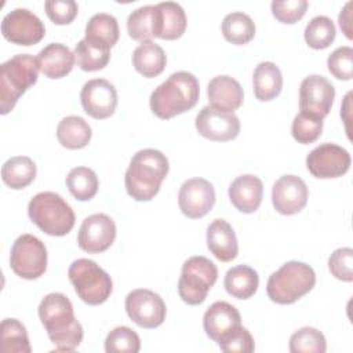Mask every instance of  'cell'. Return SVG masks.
Listing matches in <instances>:
<instances>
[{
	"instance_id": "obj_1",
	"label": "cell",
	"mask_w": 353,
	"mask_h": 353,
	"mask_svg": "<svg viewBox=\"0 0 353 353\" xmlns=\"http://www.w3.org/2000/svg\"><path fill=\"white\" fill-rule=\"evenodd\" d=\"M39 317L57 352H72L81 343L83 327L76 320L73 305L66 295H46L39 305Z\"/></svg>"
},
{
	"instance_id": "obj_2",
	"label": "cell",
	"mask_w": 353,
	"mask_h": 353,
	"mask_svg": "<svg viewBox=\"0 0 353 353\" xmlns=\"http://www.w3.org/2000/svg\"><path fill=\"white\" fill-rule=\"evenodd\" d=\"M168 168V160L160 150L142 149L137 152L124 176L127 193L137 201L152 200L159 193Z\"/></svg>"
},
{
	"instance_id": "obj_3",
	"label": "cell",
	"mask_w": 353,
	"mask_h": 353,
	"mask_svg": "<svg viewBox=\"0 0 353 353\" xmlns=\"http://www.w3.org/2000/svg\"><path fill=\"white\" fill-rule=\"evenodd\" d=\"M200 85L190 72H175L154 88L150 95V109L160 119H171L190 110L199 101Z\"/></svg>"
},
{
	"instance_id": "obj_4",
	"label": "cell",
	"mask_w": 353,
	"mask_h": 353,
	"mask_svg": "<svg viewBox=\"0 0 353 353\" xmlns=\"http://www.w3.org/2000/svg\"><path fill=\"white\" fill-rule=\"evenodd\" d=\"M0 113L11 112L19 97L37 81L39 61L29 54H18L0 68Z\"/></svg>"
},
{
	"instance_id": "obj_5",
	"label": "cell",
	"mask_w": 353,
	"mask_h": 353,
	"mask_svg": "<svg viewBox=\"0 0 353 353\" xmlns=\"http://www.w3.org/2000/svg\"><path fill=\"white\" fill-rule=\"evenodd\" d=\"M314 284L316 273L310 265L290 261L270 274L266 292L270 301L279 305H291L310 292Z\"/></svg>"
},
{
	"instance_id": "obj_6",
	"label": "cell",
	"mask_w": 353,
	"mask_h": 353,
	"mask_svg": "<svg viewBox=\"0 0 353 353\" xmlns=\"http://www.w3.org/2000/svg\"><path fill=\"white\" fill-rule=\"evenodd\" d=\"M30 221L50 236H65L74 226L72 207L54 192H40L32 197L28 205Z\"/></svg>"
},
{
	"instance_id": "obj_7",
	"label": "cell",
	"mask_w": 353,
	"mask_h": 353,
	"mask_svg": "<svg viewBox=\"0 0 353 353\" xmlns=\"http://www.w3.org/2000/svg\"><path fill=\"white\" fill-rule=\"evenodd\" d=\"M68 276L77 296L87 305H101L112 294L110 276L91 259L80 258L72 262Z\"/></svg>"
},
{
	"instance_id": "obj_8",
	"label": "cell",
	"mask_w": 353,
	"mask_h": 353,
	"mask_svg": "<svg viewBox=\"0 0 353 353\" xmlns=\"http://www.w3.org/2000/svg\"><path fill=\"white\" fill-rule=\"evenodd\" d=\"M216 279L218 269L212 261L201 255L192 256L182 265L178 294L185 303L192 306L200 305L205 301Z\"/></svg>"
},
{
	"instance_id": "obj_9",
	"label": "cell",
	"mask_w": 353,
	"mask_h": 353,
	"mask_svg": "<svg viewBox=\"0 0 353 353\" xmlns=\"http://www.w3.org/2000/svg\"><path fill=\"white\" fill-rule=\"evenodd\" d=\"M10 266L17 276L25 280H36L43 276L47 269L44 243L33 234L19 236L11 247Z\"/></svg>"
},
{
	"instance_id": "obj_10",
	"label": "cell",
	"mask_w": 353,
	"mask_h": 353,
	"mask_svg": "<svg viewBox=\"0 0 353 353\" xmlns=\"http://www.w3.org/2000/svg\"><path fill=\"white\" fill-rule=\"evenodd\" d=\"M1 34L18 46L37 44L46 34L41 19L28 8H14L1 21Z\"/></svg>"
},
{
	"instance_id": "obj_11",
	"label": "cell",
	"mask_w": 353,
	"mask_h": 353,
	"mask_svg": "<svg viewBox=\"0 0 353 353\" xmlns=\"http://www.w3.org/2000/svg\"><path fill=\"white\" fill-rule=\"evenodd\" d=\"M125 312L128 317L142 328H156L165 319V303L154 291L138 288L125 298Z\"/></svg>"
},
{
	"instance_id": "obj_12",
	"label": "cell",
	"mask_w": 353,
	"mask_h": 353,
	"mask_svg": "<svg viewBox=\"0 0 353 353\" xmlns=\"http://www.w3.org/2000/svg\"><path fill=\"white\" fill-rule=\"evenodd\" d=\"M350 154L336 143H321L316 146L306 157L309 172L320 179L338 178L345 175L350 168Z\"/></svg>"
},
{
	"instance_id": "obj_13",
	"label": "cell",
	"mask_w": 353,
	"mask_h": 353,
	"mask_svg": "<svg viewBox=\"0 0 353 353\" xmlns=\"http://www.w3.org/2000/svg\"><path fill=\"white\" fill-rule=\"evenodd\" d=\"M335 88L320 74L305 77L299 87V109L303 113L324 119L334 103Z\"/></svg>"
},
{
	"instance_id": "obj_14",
	"label": "cell",
	"mask_w": 353,
	"mask_h": 353,
	"mask_svg": "<svg viewBox=\"0 0 353 353\" xmlns=\"http://www.w3.org/2000/svg\"><path fill=\"white\" fill-rule=\"evenodd\" d=\"M116 239L114 221L106 214H92L87 216L77 233L79 247L88 254L106 251Z\"/></svg>"
},
{
	"instance_id": "obj_15",
	"label": "cell",
	"mask_w": 353,
	"mask_h": 353,
	"mask_svg": "<svg viewBox=\"0 0 353 353\" xmlns=\"http://www.w3.org/2000/svg\"><path fill=\"white\" fill-rule=\"evenodd\" d=\"M178 204L185 216L192 219L203 218L215 204L212 183L204 178H190L185 181L178 193Z\"/></svg>"
},
{
	"instance_id": "obj_16",
	"label": "cell",
	"mask_w": 353,
	"mask_h": 353,
	"mask_svg": "<svg viewBox=\"0 0 353 353\" xmlns=\"http://www.w3.org/2000/svg\"><path fill=\"white\" fill-rule=\"evenodd\" d=\"M197 132L216 142H226L234 139L240 132V121L234 113L223 112L212 106H204L196 116Z\"/></svg>"
},
{
	"instance_id": "obj_17",
	"label": "cell",
	"mask_w": 353,
	"mask_h": 353,
	"mask_svg": "<svg viewBox=\"0 0 353 353\" xmlns=\"http://www.w3.org/2000/svg\"><path fill=\"white\" fill-rule=\"evenodd\" d=\"M80 101L88 116L98 120L108 119L116 110L117 91L110 81L105 79H92L83 85Z\"/></svg>"
},
{
	"instance_id": "obj_18",
	"label": "cell",
	"mask_w": 353,
	"mask_h": 353,
	"mask_svg": "<svg viewBox=\"0 0 353 353\" xmlns=\"http://www.w3.org/2000/svg\"><path fill=\"white\" fill-rule=\"evenodd\" d=\"M203 327L207 336L219 345L241 327V317L233 305L216 301L205 310Z\"/></svg>"
},
{
	"instance_id": "obj_19",
	"label": "cell",
	"mask_w": 353,
	"mask_h": 353,
	"mask_svg": "<svg viewBox=\"0 0 353 353\" xmlns=\"http://www.w3.org/2000/svg\"><path fill=\"white\" fill-rule=\"evenodd\" d=\"M309 190L303 179L296 175L280 176L272 188V203L277 212L294 215L303 210L307 203Z\"/></svg>"
},
{
	"instance_id": "obj_20",
	"label": "cell",
	"mask_w": 353,
	"mask_h": 353,
	"mask_svg": "<svg viewBox=\"0 0 353 353\" xmlns=\"http://www.w3.org/2000/svg\"><path fill=\"white\" fill-rule=\"evenodd\" d=\"M229 199L232 204L244 214L255 212L263 196L262 181L251 174H244L237 176L229 186Z\"/></svg>"
},
{
	"instance_id": "obj_21",
	"label": "cell",
	"mask_w": 353,
	"mask_h": 353,
	"mask_svg": "<svg viewBox=\"0 0 353 353\" xmlns=\"http://www.w3.org/2000/svg\"><path fill=\"white\" fill-rule=\"evenodd\" d=\"M186 14L175 1H163L156 4L154 12V37L163 40L179 39L186 29Z\"/></svg>"
},
{
	"instance_id": "obj_22",
	"label": "cell",
	"mask_w": 353,
	"mask_h": 353,
	"mask_svg": "<svg viewBox=\"0 0 353 353\" xmlns=\"http://www.w3.org/2000/svg\"><path fill=\"white\" fill-rule=\"evenodd\" d=\"M207 95L210 106L230 113L241 106L244 97L240 83L228 74L214 77L207 85Z\"/></svg>"
},
{
	"instance_id": "obj_23",
	"label": "cell",
	"mask_w": 353,
	"mask_h": 353,
	"mask_svg": "<svg viewBox=\"0 0 353 353\" xmlns=\"http://www.w3.org/2000/svg\"><path fill=\"white\" fill-rule=\"evenodd\" d=\"M207 247L221 262H230L239 254L233 228L225 219H214L207 228Z\"/></svg>"
},
{
	"instance_id": "obj_24",
	"label": "cell",
	"mask_w": 353,
	"mask_h": 353,
	"mask_svg": "<svg viewBox=\"0 0 353 353\" xmlns=\"http://www.w3.org/2000/svg\"><path fill=\"white\" fill-rule=\"evenodd\" d=\"M40 72L48 79H61L69 74L74 65V52L65 44L50 43L37 54Z\"/></svg>"
},
{
	"instance_id": "obj_25",
	"label": "cell",
	"mask_w": 353,
	"mask_h": 353,
	"mask_svg": "<svg viewBox=\"0 0 353 353\" xmlns=\"http://www.w3.org/2000/svg\"><path fill=\"white\" fill-rule=\"evenodd\" d=\"M254 94L258 101L266 102L276 98L283 88V76L279 66L265 61L256 65L252 76Z\"/></svg>"
},
{
	"instance_id": "obj_26",
	"label": "cell",
	"mask_w": 353,
	"mask_h": 353,
	"mask_svg": "<svg viewBox=\"0 0 353 353\" xmlns=\"http://www.w3.org/2000/svg\"><path fill=\"white\" fill-rule=\"evenodd\" d=\"M167 63V57L164 50L154 41L141 43L132 52V65L138 73L143 77L159 76Z\"/></svg>"
},
{
	"instance_id": "obj_27",
	"label": "cell",
	"mask_w": 353,
	"mask_h": 353,
	"mask_svg": "<svg viewBox=\"0 0 353 353\" xmlns=\"http://www.w3.org/2000/svg\"><path fill=\"white\" fill-rule=\"evenodd\" d=\"M258 284V273L247 265H237L234 268H230L226 272L223 280V285L228 294L237 299L251 298L256 292Z\"/></svg>"
},
{
	"instance_id": "obj_28",
	"label": "cell",
	"mask_w": 353,
	"mask_h": 353,
	"mask_svg": "<svg viewBox=\"0 0 353 353\" xmlns=\"http://www.w3.org/2000/svg\"><path fill=\"white\" fill-rule=\"evenodd\" d=\"M91 127L80 116H66L57 127L58 142L66 149L85 148L91 141Z\"/></svg>"
},
{
	"instance_id": "obj_29",
	"label": "cell",
	"mask_w": 353,
	"mask_h": 353,
	"mask_svg": "<svg viewBox=\"0 0 353 353\" xmlns=\"http://www.w3.org/2000/svg\"><path fill=\"white\" fill-rule=\"evenodd\" d=\"M37 170L34 161L28 156H15L8 159L1 167V179L11 189H23L36 178Z\"/></svg>"
},
{
	"instance_id": "obj_30",
	"label": "cell",
	"mask_w": 353,
	"mask_h": 353,
	"mask_svg": "<svg viewBox=\"0 0 353 353\" xmlns=\"http://www.w3.org/2000/svg\"><path fill=\"white\" fill-rule=\"evenodd\" d=\"M74 58L77 66L84 72H95L103 69L110 61V50L99 43L81 39L74 47Z\"/></svg>"
},
{
	"instance_id": "obj_31",
	"label": "cell",
	"mask_w": 353,
	"mask_h": 353,
	"mask_svg": "<svg viewBox=\"0 0 353 353\" xmlns=\"http://www.w3.org/2000/svg\"><path fill=\"white\" fill-rule=\"evenodd\" d=\"M119 23L117 19L106 12H98L90 18L85 26V39L99 43L109 50L119 40Z\"/></svg>"
},
{
	"instance_id": "obj_32",
	"label": "cell",
	"mask_w": 353,
	"mask_h": 353,
	"mask_svg": "<svg viewBox=\"0 0 353 353\" xmlns=\"http://www.w3.org/2000/svg\"><path fill=\"white\" fill-rule=\"evenodd\" d=\"M223 37L236 46L247 44L255 36V23L252 18L244 12H230L222 21Z\"/></svg>"
},
{
	"instance_id": "obj_33",
	"label": "cell",
	"mask_w": 353,
	"mask_h": 353,
	"mask_svg": "<svg viewBox=\"0 0 353 353\" xmlns=\"http://www.w3.org/2000/svg\"><path fill=\"white\" fill-rule=\"evenodd\" d=\"M66 186L74 199L79 201H87L97 194L99 181L91 168L74 167L66 176Z\"/></svg>"
},
{
	"instance_id": "obj_34",
	"label": "cell",
	"mask_w": 353,
	"mask_h": 353,
	"mask_svg": "<svg viewBox=\"0 0 353 353\" xmlns=\"http://www.w3.org/2000/svg\"><path fill=\"white\" fill-rule=\"evenodd\" d=\"M0 341L4 353H30L25 325L17 319H4L0 324Z\"/></svg>"
},
{
	"instance_id": "obj_35",
	"label": "cell",
	"mask_w": 353,
	"mask_h": 353,
	"mask_svg": "<svg viewBox=\"0 0 353 353\" xmlns=\"http://www.w3.org/2000/svg\"><path fill=\"white\" fill-rule=\"evenodd\" d=\"M156 6H142L134 10L127 18V32L132 40L149 41L154 37Z\"/></svg>"
},
{
	"instance_id": "obj_36",
	"label": "cell",
	"mask_w": 353,
	"mask_h": 353,
	"mask_svg": "<svg viewBox=\"0 0 353 353\" xmlns=\"http://www.w3.org/2000/svg\"><path fill=\"white\" fill-rule=\"evenodd\" d=\"M336 29L331 18L325 15H317L309 21L305 28V41L314 50L327 48L335 39Z\"/></svg>"
},
{
	"instance_id": "obj_37",
	"label": "cell",
	"mask_w": 353,
	"mask_h": 353,
	"mask_svg": "<svg viewBox=\"0 0 353 353\" xmlns=\"http://www.w3.org/2000/svg\"><path fill=\"white\" fill-rule=\"evenodd\" d=\"M327 341L321 331L313 327H303L295 331L290 338L291 353H324Z\"/></svg>"
},
{
	"instance_id": "obj_38",
	"label": "cell",
	"mask_w": 353,
	"mask_h": 353,
	"mask_svg": "<svg viewBox=\"0 0 353 353\" xmlns=\"http://www.w3.org/2000/svg\"><path fill=\"white\" fill-rule=\"evenodd\" d=\"M139 349L141 339L138 334L125 325L113 328L105 339L106 353H137Z\"/></svg>"
},
{
	"instance_id": "obj_39",
	"label": "cell",
	"mask_w": 353,
	"mask_h": 353,
	"mask_svg": "<svg viewBox=\"0 0 353 353\" xmlns=\"http://www.w3.org/2000/svg\"><path fill=\"white\" fill-rule=\"evenodd\" d=\"M323 131V119L299 112L292 121L291 134L295 141L299 143H312L314 142Z\"/></svg>"
},
{
	"instance_id": "obj_40",
	"label": "cell",
	"mask_w": 353,
	"mask_h": 353,
	"mask_svg": "<svg viewBox=\"0 0 353 353\" xmlns=\"http://www.w3.org/2000/svg\"><path fill=\"white\" fill-rule=\"evenodd\" d=\"M327 66L338 80H350L353 77V48L349 46L338 47L330 54Z\"/></svg>"
},
{
	"instance_id": "obj_41",
	"label": "cell",
	"mask_w": 353,
	"mask_h": 353,
	"mask_svg": "<svg viewBox=\"0 0 353 353\" xmlns=\"http://www.w3.org/2000/svg\"><path fill=\"white\" fill-rule=\"evenodd\" d=\"M307 6L306 0H273L270 8L273 17L281 23H295L305 15Z\"/></svg>"
},
{
	"instance_id": "obj_42",
	"label": "cell",
	"mask_w": 353,
	"mask_h": 353,
	"mask_svg": "<svg viewBox=\"0 0 353 353\" xmlns=\"http://www.w3.org/2000/svg\"><path fill=\"white\" fill-rule=\"evenodd\" d=\"M328 269L335 279L350 283L353 280V250L349 247L335 250L328 258Z\"/></svg>"
},
{
	"instance_id": "obj_43",
	"label": "cell",
	"mask_w": 353,
	"mask_h": 353,
	"mask_svg": "<svg viewBox=\"0 0 353 353\" xmlns=\"http://www.w3.org/2000/svg\"><path fill=\"white\" fill-rule=\"evenodd\" d=\"M47 17L55 25L70 23L79 11L77 3L74 0H48L44 4Z\"/></svg>"
},
{
	"instance_id": "obj_44",
	"label": "cell",
	"mask_w": 353,
	"mask_h": 353,
	"mask_svg": "<svg viewBox=\"0 0 353 353\" xmlns=\"http://www.w3.org/2000/svg\"><path fill=\"white\" fill-rule=\"evenodd\" d=\"M218 346L221 347V350H223L226 353H234V352H237V353H251L255 349L252 335L243 325L230 338H228L225 342L219 343Z\"/></svg>"
},
{
	"instance_id": "obj_45",
	"label": "cell",
	"mask_w": 353,
	"mask_h": 353,
	"mask_svg": "<svg viewBox=\"0 0 353 353\" xmlns=\"http://www.w3.org/2000/svg\"><path fill=\"white\" fill-rule=\"evenodd\" d=\"M352 1H347L345 4V7L341 10L339 12V17H338V22H339V26L342 29V32L345 33V36L347 39H352Z\"/></svg>"
}]
</instances>
